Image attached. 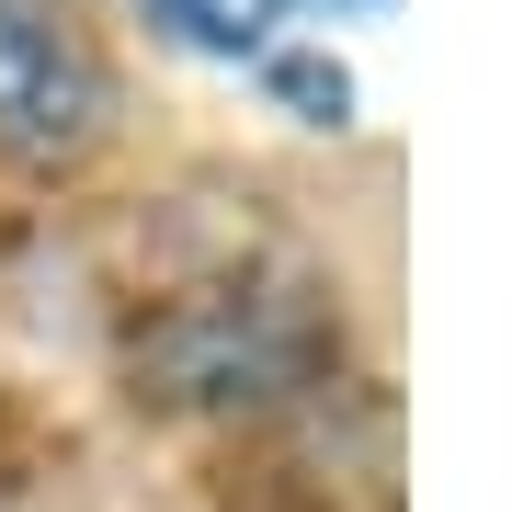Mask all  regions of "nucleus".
<instances>
[{
  "label": "nucleus",
  "instance_id": "obj_1",
  "mask_svg": "<svg viewBox=\"0 0 512 512\" xmlns=\"http://www.w3.org/2000/svg\"><path fill=\"white\" fill-rule=\"evenodd\" d=\"M114 57L80 35L69 0H0V160L69 171L114 137Z\"/></svg>",
  "mask_w": 512,
  "mask_h": 512
},
{
  "label": "nucleus",
  "instance_id": "obj_2",
  "mask_svg": "<svg viewBox=\"0 0 512 512\" xmlns=\"http://www.w3.org/2000/svg\"><path fill=\"white\" fill-rule=\"evenodd\" d=\"M387 0H137V23L171 57H205L228 80H262L296 46H330V23H376Z\"/></svg>",
  "mask_w": 512,
  "mask_h": 512
}]
</instances>
